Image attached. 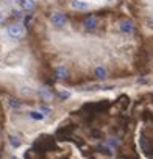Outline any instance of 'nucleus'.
<instances>
[{"label":"nucleus","mask_w":153,"mask_h":159,"mask_svg":"<svg viewBox=\"0 0 153 159\" xmlns=\"http://www.w3.org/2000/svg\"><path fill=\"white\" fill-rule=\"evenodd\" d=\"M7 33H8V36L11 38V39H22L24 38V34H25V28H24V25L22 24H11L8 28H7Z\"/></svg>","instance_id":"1"},{"label":"nucleus","mask_w":153,"mask_h":159,"mask_svg":"<svg viewBox=\"0 0 153 159\" xmlns=\"http://www.w3.org/2000/svg\"><path fill=\"white\" fill-rule=\"evenodd\" d=\"M50 22H52V25H55L56 28H61V27L66 25L67 17H66V14H63V13H53V14L50 16Z\"/></svg>","instance_id":"2"},{"label":"nucleus","mask_w":153,"mask_h":159,"mask_svg":"<svg viewBox=\"0 0 153 159\" xmlns=\"http://www.w3.org/2000/svg\"><path fill=\"white\" fill-rule=\"evenodd\" d=\"M83 25H85V30H88V31H92V30H95V28H97V25H99V20H97V17H95V16H88V17L85 19Z\"/></svg>","instance_id":"3"},{"label":"nucleus","mask_w":153,"mask_h":159,"mask_svg":"<svg viewBox=\"0 0 153 159\" xmlns=\"http://www.w3.org/2000/svg\"><path fill=\"white\" fill-rule=\"evenodd\" d=\"M133 30H134V25H133L131 20H122V22H120V31H122V33L131 34Z\"/></svg>","instance_id":"4"},{"label":"nucleus","mask_w":153,"mask_h":159,"mask_svg":"<svg viewBox=\"0 0 153 159\" xmlns=\"http://www.w3.org/2000/svg\"><path fill=\"white\" fill-rule=\"evenodd\" d=\"M70 7L73 10H80V11H85L89 8V3L88 2H83V0H72L70 2Z\"/></svg>","instance_id":"5"},{"label":"nucleus","mask_w":153,"mask_h":159,"mask_svg":"<svg viewBox=\"0 0 153 159\" xmlns=\"http://www.w3.org/2000/svg\"><path fill=\"white\" fill-rule=\"evenodd\" d=\"M17 3H19V7H21L22 10H25V11H31V10H35V7H36L35 0H17Z\"/></svg>","instance_id":"6"},{"label":"nucleus","mask_w":153,"mask_h":159,"mask_svg":"<svg viewBox=\"0 0 153 159\" xmlns=\"http://www.w3.org/2000/svg\"><path fill=\"white\" fill-rule=\"evenodd\" d=\"M94 73H95V76H97L99 80H103V78H106V69H105V67H97Z\"/></svg>","instance_id":"7"},{"label":"nucleus","mask_w":153,"mask_h":159,"mask_svg":"<svg viewBox=\"0 0 153 159\" xmlns=\"http://www.w3.org/2000/svg\"><path fill=\"white\" fill-rule=\"evenodd\" d=\"M8 140H10V143H11L14 148H19V147H21V139H19L17 136H13V134H11V136H8Z\"/></svg>","instance_id":"8"},{"label":"nucleus","mask_w":153,"mask_h":159,"mask_svg":"<svg viewBox=\"0 0 153 159\" xmlns=\"http://www.w3.org/2000/svg\"><path fill=\"white\" fill-rule=\"evenodd\" d=\"M8 105H10V108H14V109H19L22 106L21 100H16V98H10L8 100Z\"/></svg>","instance_id":"9"},{"label":"nucleus","mask_w":153,"mask_h":159,"mask_svg":"<svg viewBox=\"0 0 153 159\" xmlns=\"http://www.w3.org/2000/svg\"><path fill=\"white\" fill-rule=\"evenodd\" d=\"M39 94H41V97H42L44 100H50V98H52V94H50L45 88H41V89H39Z\"/></svg>","instance_id":"10"},{"label":"nucleus","mask_w":153,"mask_h":159,"mask_svg":"<svg viewBox=\"0 0 153 159\" xmlns=\"http://www.w3.org/2000/svg\"><path fill=\"white\" fill-rule=\"evenodd\" d=\"M56 76H58V78H66V76H67V70H66L64 67H58V69H56Z\"/></svg>","instance_id":"11"},{"label":"nucleus","mask_w":153,"mask_h":159,"mask_svg":"<svg viewBox=\"0 0 153 159\" xmlns=\"http://www.w3.org/2000/svg\"><path fill=\"white\" fill-rule=\"evenodd\" d=\"M30 117H31V119H35V120H42V119H44L45 116H44L42 112H36V111H31V112H30Z\"/></svg>","instance_id":"12"},{"label":"nucleus","mask_w":153,"mask_h":159,"mask_svg":"<svg viewBox=\"0 0 153 159\" xmlns=\"http://www.w3.org/2000/svg\"><path fill=\"white\" fill-rule=\"evenodd\" d=\"M58 95H59V98L66 100V98L70 97V92H69V91H61V92H58Z\"/></svg>","instance_id":"13"},{"label":"nucleus","mask_w":153,"mask_h":159,"mask_svg":"<svg viewBox=\"0 0 153 159\" xmlns=\"http://www.w3.org/2000/svg\"><path fill=\"white\" fill-rule=\"evenodd\" d=\"M41 112H42L44 116H49V114H50V108H47V106H41Z\"/></svg>","instance_id":"14"},{"label":"nucleus","mask_w":153,"mask_h":159,"mask_svg":"<svg viewBox=\"0 0 153 159\" xmlns=\"http://www.w3.org/2000/svg\"><path fill=\"white\" fill-rule=\"evenodd\" d=\"M11 159H17V157H16V156H13V157H11Z\"/></svg>","instance_id":"15"},{"label":"nucleus","mask_w":153,"mask_h":159,"mask_svg":"<svg viewBox=\"0 0 153 159\" xmlns=\"http://www.w3.org/2000/svg\"><path fill=\"white\" fill-rule=\"evenodd\" d=\"M0 153H2V150H0Z\"/></svg>","instance_id":"16"}]
</instances>
